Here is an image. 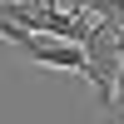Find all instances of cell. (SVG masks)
I'll use <instances>...</instances> for the list:
<instances>
[{
    "label": "cell",
    "mask_w": 124,
    "mask_h": 124,
    "mask_svg": "<svg viewBox=\"0 0 124 124\" xmlns=\"http://www.w3.org/2000/svg\"><path fill=\"white\" fill-rule=\"evenodd\" d=\"M104 114H114V119H124V65L114 70V85H109V109Z\"/></svg>",
    "instance_id": "cell-1"
}]
</instances>
